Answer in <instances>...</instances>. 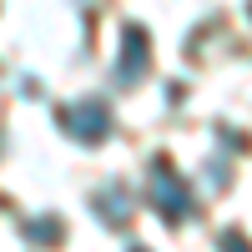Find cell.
I'll return each instance as SVG.
<instances>
[{
	"instance_id": "6da1fadb",
	"label": "cell",
	"mask_w": 252,
	"mask_h": 252,
	"mask_svg": "<svg viewBox=\"0 0 252 252\" xmlns=\"http://www.w3.org/2000/svg\"><path fill=\"white\" fill-rule=\"evenodd\" d=\"M61 126H66L71 136H81V141H101V136H106V126H111V116H106L101 101H76V106L61 111Z\"/></svg>"
},
{
	"instance_id": "7a4b0ae2",
	"label": "cell",
	"mask_w": 252,
	"mask_h": 252,
	"mask_svg": "<svg viewBox=\"0 0 252 252\" xmlns=\"http://www.w3.org/2000/svg\"><path fill=\"white\" fill-rule=\"evenodd\" d=\"M152 192H157V207H161L166 222H182L187 217V192H182V182L166 172V161L152 166Z\"/></svg>"
},
{
	"instance_id": "3957f363",
	"label": "cell",
	"mask_w": 252,
	"mask_h": 252,
	"mask_svg": "<svg viewBox=\"0 0 252 252\" xmlns=\"http://www.w3.org/2000/svg\"><path fill=\"white\" fill-rule=\"evenodd\" d=\"M121 66H116V81L126 86V81H141L146 76V31L141 26H126V40H121Z\"/></svg>"
},
{
	"instance_id": "277c9868",
	"label": "cell",
	"mask_w": 252,
	"mask_h": 252,
	"mask_svg": "<svg viewBox=\"0 0 252 252\" xmlns=\"http://www.w3.org/2000/svg\"><path fill=\"white\" fill-rule=\"evenodd\" d=\"M96 202H101V217H106V222H121V192H116V187H106Z\"/></svg>"
}]
</instances>
